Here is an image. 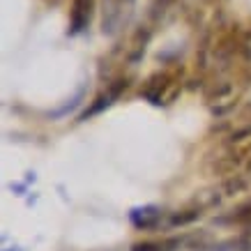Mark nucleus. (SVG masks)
Returning a JSON list of instances; mask_svg holds the SVG:
<instances>
[{"label":"nucleus","mask_w":251,"mask_h":251,"mask_svg":"<svg viewBox=\"0 0 251 251\" xmlns=\"http://www.w3.org/2000/svg\"><path fill=\"white\" fill-rule=\"evenodd\" d=\"M249 83V72H226V74H210L203 85V99L205 106L214 118H224L235 111V106L242 99V92Z\"/></svg>","instance_id":"nucleus-1"},{"label":"nucleus","mask_w":251,"mask_h":251,"mask_svg":"<svg viewBox=\"0 0 251 251\" xmlns=\"http://www.w3.org/2000/svg\"><path fill=\"white\" fill-rule=\"evenodd\" d=\"M251 171V125H242L224 136L221 154L214 157L212 173L219 177H233L240 171Z\"/></svg>","instance_id":"nucleus-2"},{"label":"nucleus","mask_w":251,"mask_h":251,"mask_svg":"<svg viewBox=\"0 0 251 251\" xmlns=\"http://www.w3.org/2000/svg\"><path fill=\"white\" fill-rule=\"evenodd\" d=\"M182 88H184L182 69L164 67L143 78V83L138 88V97L154 108H168L173 106L177 97L182 95Z\"/></svg>","instance_id":"nucleus-3"},{"label":"nucleus","mask_w":251,"mask_h":251,"mask_svg":"<svg viewBox=\"0 0 251 251\" xmlns=\"http://www.w3.org/2000/svg\"><path fill=\"white\" fill-rule=\"evenodd\" d=\"M138 0H101L99 12H101V35L111 39H120L131 30V23L136 16Z\"/></svg>","instance_id":"nucleus-4"},{"label":"nucleus","mask_w":251,"mask_h":251,"mask_svg":"<svg viewBox=\"0 0 251 251\" xmlns=\"http://www.w3.org/2000/svg\"><path fill=\"white\" fill-rule=\"evenodd\" d=\"M131 81H134V76L131 74H125V76L115 78V81H111V83H106L101 90L92 97V101L88 104V106L78 113V122H88L92 120V118H97V115H101L106 108H111L118 101V99L125 95V92L129 90Z\"/></svg>","instance_id":"nucleus-5"},{"label":"nucleus","mask_w":251,"mask_h":251,"mask_svg":"<svg viewBox=\"0 0 251 251\" xmlns=\"http://www.w3.org/2000/svg\"><path fill=\"white\" fill-rule=\"evenodd\" d=\"M97 12V0H72L69 5V21H67V35L78 37L88 32L92 19Z\"/></svg>","instance_id":"nucleus-6"},{"label":"nucleus","mask_w":251,"mask_h":251,"mask_svg":"<svg viewBox=\"0 0 251 251\" xmlns=\"http://www.w3.org/2000/svg\"><path fill=\"white\" fill-rule=\"evenodd\" d=\"M166 212L159 205H141L129 210L131 226L138 230H157L161 228V224H166Z\"/></svg>","instance_id":"nucleus-7"},{"label":"nucleus","mask_w":251,"mask_h":251,"mask_svg":"<svg viewBox=\"0 0 251 251\" xmlns=\"http://www.w3.org/2000/svg\"><path fill=\"white\" fill-rule=\"evenodd\" d=\"M184 244V237L180 235H168L159 240H141L129 247V251H180Z\"/></svg>","instance_id":"nucleus-8"},{"label":"nucleus","mask_w":251,"mask_h":251,"mask_svg":"<svg viewBox=\"0 0 251 251\" xmlns=\"http://www.w3.org/2000/svg\"><path fill=\"white\" fill-rule=\"evenodd\" d=\"M203 214H205V212H203L201 207H196L194 203H187V205L180 207V210L168 212L166 226H168V228H182V226H189V224L198 221L201 217H203Z\"/></svg>","instance_id":"nucleus-9"},{"label":"nucleus","mask_w":251,"mask_h":251,"mask_svg":"<svg viewBox=\"0 0 251 251\" xmlns=\"http://www.w3.org/2000/svg\"><path fill=\"white\" fill-rule=\"evenodd\" d=\"M240 58L247 67H251V16L240 21Z\"/></svg>","instance_id":"nucleus-10"},{"label":"nucleus","mask_w":251,"mask_h":251,"mask_svg":"<svg viewBox=\"0 0 251 251\" xmlns=\"http://www.w3.org/2000/svg\"><path fill=\"white\" fill-rule=\"evenodd\" d=\"M237 118H240V125H237V127H242V125H251V101L242 108V111H240Z\"/></svg>","instance_id":"nucleus-11"},{"label":"nucleus","mask_w":251,"mask_h":251,"mask_svg":"<svg viewBox=\"0 0 251 251\" xmlns=\"http://www.w3.org/2000/svg\"><path fill=\"white\" fill-rule=\"evenodd\" d=\"M42 2H44L46 7H58V5H60L62 0H42Z\"/></svg>","instance_id":"nucleus-12"}]
</instances>
